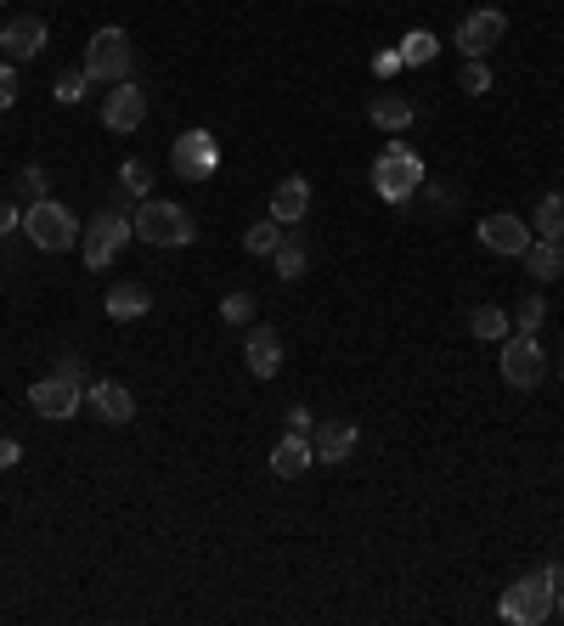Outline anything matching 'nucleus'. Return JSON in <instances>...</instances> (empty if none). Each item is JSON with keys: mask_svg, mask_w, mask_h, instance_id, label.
Instances as JSON below:
<instances>
[{"mask_svg": "<svg viewBox=\"0 0 564 626\" xmlns=\"http://www.w3.org/2000/svg\"><path fill=\"white\" fill-rule=\"evenodd\" d=\"M418 186H424V159L401 136H390L384 152L373 159V192H379L384 204H407Z\"/></svg>", "mask_w": 564, "mask_h": 626, "instance_id": "f257e3e1", "label": "nucleus"}, {"mask_svg": "<svg viewBox=\"0 0 564 626\" xmlns=\"http://www.w3.org/2000/svg\"><path fill=\"white\" fill-rule=\"evenodd\" d=\"M311 446H316V463H345L356 452V423L350 418H322L311 429Z\"/></svg>", "mask_w": 564, "mask_h": 626, "instance_id": "2eb2a0df", "label": "nucleus"}, {"mask_svg": "<svg viewBox=\"0 0 564 626\" xmlns=\"http://www.w3.org/2000/svg\"><path fill=\"white\" fill-rule=\"evenodd\" d=\"M86 407H91L102 423H131V418H136V396H131L125 384H113V378L86 384Z\"/></svg>", "mask_w": 564, "mask_h": 626, "instance_id": "ddd939ff", "label": "nucleus"}, {"mask_svg": "<svg viewBox=\"0 0 564 626\" xmlns=\"http://www.w3.org/2000/svg\"><path fill=\"white\" fill-rule=\"evenodd\" d=\"M0 52H7L12 62H34L40 52H46V18H12L7 29H0Z\"/></svg>", "mask_w": 564, "mask_h": 626, "instance_id": "4468645a", "label": "nucleus"}, {"mask_svg": "<svg viewBox=\"0 0 564 626\" xmlns=\"http://www.w3.org/2000/svg\"><path fill=\"white\" fill-rule=\"evenodd\" d=\"M142 119H147V91L119 80V91H108V102H102V125L113 136H131V130H142Z\"/></svg>", "mask_w": 564, "mask_h": 626, "instance_id": "9b49d317", "label": "nucleus"}, {"mask_svg": "<svg viewBox=\"0 0 564 626\" xmlns=\"http://www.w3.org/2000/svg\"><path fill=\"white\" fill-rule=\"evenodd\" d=\"M271 265H277V277H282V283L305 277V265H311V243H305V231H282V243H277Z\"/></svg>", "mask_w": 564, "mask_h": 626, "instance_id": "412c9836", "label": "nucleus"}, {"mask_svg": "<svg viewBox=\"0 0 564 626\" xmlns=\"http://www.w3.org/2000/svg\"><path fill=\"white\" fill-rule=\"evenodd\" d=\"M469 333L474 339H508V310L503 305H474L469 310Z\"/></svg>", "mask_w": 564, "mask_h": 626, "instance_id": "b1692460", "label": "nucleus"}, {"mask_svg": "<svg viewBox=\"0 0 564 626\" xmlns=\"http://www.w3.org/2000/svg\"><path fill=\"white\" fill-rule=\"evenodd\" d=\"M29 407H34L40 418H74L79 407H86V384L68 378V373H52V378H40V384L29 389Z\"/></svg>", "mask_w": 564, "mask_h": 626, "instance_id": "6e6552de", "label": "nucleus"}, {"mask_svg": "<svg viewBox=\"0 0 564 626\" xmlns=\"http://www.w3.org/2000/svg\"><path fill=\"white\" fill-rule=\"evenodd\" d=\"M23 231H29V243L40 249V254H63V249H74L79 243V226L74 220V209L68 204H57V198H40V204H29L23 209Z\"/></svg>", "mask_w": 564, "mask_h": 626, "instance_id": "f03ea898", "label": "nucleus"}, {"mask_svg": "<svg viewBox=\"0 0 564 626\" xmlns=\"http://www.w3.org/2000/svg\"><path fill=\"white\" fill-rule=\"evenodd\" d=\"M131 62H136V46H131V34L108 23L91 34V46H86V73H91V86H119V80H131Z\"/></svg>", "mask_w": 564, "mask_h": 626, "instance_id": "20e7f679", "label": "nucleus"}, {"mask_svg": "<svg viewBox=\"0 0 564 626\" xmlns=\"http://www.w3.org/2000/svg\"><path fill=\"white\" fill-rule=\"evenodd\" d=\"M18 102V73H12V62L7 68H0V113H7Z\"/></svg>", "mask_w": 564, "mask_h": 626, "instance_id": "72a5a7b5", "label": "nucleus"}, {"mask_svg": "<svg viewBox=\"0 0 564 626\" xmlns=\"http://www.w3.org/2000/svg\"><path fill=\"white\" fill-rule=\"evenodd\" d=\"M553 615L564 621V587H559V593H553Z\"/></svg>", "mask_w": 564, "mask_h": 626, "instance_id": "ea45409f", "label": "nucleus"}, {"mask_svg": "<svg viewBox=\"0 0 564 626\" xmlns=\"http://www.w3.org/2000/svg\"><path fill=\"white\" fill-rule=\"evenodd\" d=\"M215 164H221V152H215V136H210V130H187V136H176V147H170V170H176L181 181H204Z\"/></svg>", "mask_w": 564, "mask_h": 626, "instance_id": "1a4fd4ad", "label": "nucleus"}, {"mask_svg": "<svg viewBox=\"0 0 564 626\" xmlns=\"http://www.w3.org/2000/svg\"><path fill=\"white\" fill-rule=\"evenodd\" d=\"M18 226H23V209H18L12 198H0V238H12Z\"/></svg>", "mask_w": 564, "mask_h": 626, "instance_id": "473e14b6", "label": "nucleus"}, {"mask_svg": "<svg viewBox=\"0 0 564 626\" xmlns=\"http://www.w3.org/2000/svg\"><path fill=\"white\" fill-rule=\"evenodd\" d=\"M277 243H282V220H260V226H249V238H244L249 254H277Z\"/></svg>", "mask_w": 564, "mask_h": 626, "instance_id": "cd10ccee", "label": "nucleus"}, {"mask_svg": "<svg viewBox=\"0 0 564 626\" xmlns=\"http://www.w3.org/2000/svg\"><path fill=\"white\" fill-rule=\"evenodd\" d=\"M531 231H537V238H553V243H564V192H548V198L537 204V220H531Z\"/></svg>", "mask_w": 564, "mask_h": 626, "instance_id": "5701e85b", "label": "nucleus"}, {"mask_svg": "<svg viewBox=\"0 0 564 626\" xmlns=\"http://www.w3.org/2000/svg\"><path fill=\"white\" fill-rule=\"evenodd\" d=\"M221 317H226L232 328H249V317H255V294H244V288L226 294V299H221Z\"/></svg>", "mask_w": 564, "mask_h": 626, "instance_id": "7c9ffc66", "label": "nucleus"}, {"mask_svg": "<svg viewBox=\"0 0 564 626\" xmlns=\"http://www.w3.org/2000/svg\"><path fill=\"white\" fill-rule=\"evenodd\" d=\"M480 243H486L492 254L519 260V254L531 249V226L519 220V215H486V220H480Z\"/></svg>", "mask_w": 564, "mask_h": 626, "instance_id": "f8f14e48", "label": "nucleus"}, {"mask_svg": "<svg viewBox=\"0 0 564 626\" xmlns=\"http://www.w3.org/2000/svg\"><path fill=\"white\" fill-rule=\"evenodd\" d=\"M542 322H548V305L537 294H526L514 305V333H542Z\"/></svg>", "mask_w": 564, "mask_h": 626, "instance_id": "bb28decb", "label": "nucleus"}, {"mask_svg": "<svg viewBox=\"0 0 564 626\" xmlns=\"http://www.w3.org/2000/svg\"><path fill=\"white\" fill-rule=\"evenodd\" d=\"M147 310H153V294L142 283H113L108 288V317L113 322H142Z\"/></svg>", "mask_w": 564, "mask_h": 626, "instance_id": "aec40b11", "label": "nucleus"}, {"mask_svg": "<svg viewBox=\"0 0 564 626\" xmlns=\"http://www.w3.org/2000/svg\"><path fill=\"white\" fill-rule=\"evenodd\" d=\"M311 463H316V446H311V435L289 429V435L277 441V452H271V475H277V480H300Z\"/></svg>", "mask_w": 564, "mask_h": 626, "instance_id": "dca6fc26", "label": "nucleus"}, {"mask_svg": "<svg viewBox=\"0 0 564 626\" xmlns=\"http://www.w3.org/2000/svg\"><path fill=\"white\" fill-rule=\"evenodd\" d=\"M458 86H463L469 96H486V91H492V68H486V57H463Z\"/></svg>", "mask_w": 564, "mask_h": 626, "instance_id": "a878e982", "label": "nucleus"}, {"mask_svg": "<svg viewBox=\"0 0 564 626\" xmlns=\"http://www.w3.org/2000/svg\"><path fill=\"white\" fill-rule=\"evenodd\" d=\"M435 52H440V41H435V34L429 29H413V34H401V62H435Z\"/></svg>", "mask_w": 564, "mask_h": 626, "instance_id": "393cba45", "label": "nucleus"}, {"mask_svg": "<svg viewBox=\"0 0 564 626\" xmlns=\"http://www.w3.org/2000/svg\"><path fill=\"white\" fill-rule=\"evenodd\" d=\"M18 457H23V446H18V441H7V435H0V468H18Z\"/></svg>", "mask_w": 564, "mask_h": 626, "instance_id": "c9c22d12", "label": "nucleus"}, {"mask_svg": "<svg viewBox=\"0 0 564 626\" xmlns=\"http://www.w3.org/2000/svg\"><path fill=\"white\" fill-rule=\"evenodd\" d=\"M559 367H564V356H559Z\"/></svg>", "mask_w": 564, "mask_h": 626, "instance_id": "a19ab883", "label": "nucleus"}, {"mask_svg": "<svg viewBox=\"0 0 564 626\" xmlns=\"http://www.w3.org/2000/svg\"><path fill=\"white\" fill-rule=\"evenodd\" d=\"M86 86H91V73H86V68H74V73H63V80L52 86V96H57L63 107H74V102H86Z\"/></svg>", "mask_w": 564, "mask_h": 626, "instance_id": "c756f323", "label": "nucleus"}, {"mask_svg": "<svg viewBox=\"0 0 564 626\" xmlns=\"http://www.w3.org/2000/svg\"><path fill=\"white\" fill-rule=\"evenodd\" d=\"M395 68H401V52H384V57H379V73H384V80H390Z\"/></svg>", "mask_w": 564, "mask_h": 626, "instance_id": "4c0bfd02", "label": "nucleus"}, {"mask_svg": "<svg viewBox=\"0 0 564 626\" xmlns=\"http://www.w3.org/2000/svg\"><path fill=\"white\" fill-rule=\"evenodd\" d=\"M542 576H548V587H553V593H559V587H564V565H548Z\"/></svg>", "mask_w": 564, "mask_h": 626, "instance_id": "58836bf2", "label": "nucleus"}, {"mask_svg": "<svg viewBox=\"0 0 564 626\" xmlns=\"http://www.w3.org/2000/svg\"><path fill=\"white\" fill-rule=\"evenodd\" d=\"M244 362H249L255 378H271V373L282 367V333H277V328H249V339H244Z\"/></svg>", "mask_w": 564, "mask_h": 626, "instance_id": "f3484780", "label": "nucleus"}, {"mask_svg": "<svg viewBox=\"0 0 564 626\" xmlns=\"http://www.w3.org/2000/svg\"><path fill=\"white\" fill-rule=\"evenodd\" d=\"M503 384H514V389H537L542 378H548V350L537 344V333H508L503 339Z\"/></svg>", "mask_w": 564, "mask_h": 626, "instance_id": "0eeeda50", "label": "nucleus"}, {"mask_svg": "<svg viewBox=\"0 0 564 626\" xmlns=\"http://www.w3.org/2000/svg\"><path fill=\"white\" fill-rule=\"evenodd\" d=\"M526 260V271L537 283H553V277H564V243H553V238H531V249L519 254Z\"/></svg>", "mask_w": 564, "mask_h": 626, "instance_id": "4be33fe9", "label": "nucleus"}, {"mask_svg": "<svg viewBox=\"0 0 564 626\" xmlns=\"http://www.w3.org/2000/svg\"><path fill=\"white\" fill-rule=\"evenodd\" d=\"M368 119H373L379 130H390V136H401V130H407V125L418 119V107H413L407 96H401V91H379V96L368 102Z\"/></svg>", "mask_w": 564, "mask_h": 626, "instance_id": "a211bd4d", "label": "nucleus"}, {"mask_svg": "<svg viewBox=\"0 0 564 626\" xmlns=\"http://www.w3.org/2000/svg\"><path fill=\"white\" fill-rule=\"evenodd\" d=\"M305 209H311V181L305 175H289L277 192H271V220H282V226H300L305 220Z\"/></svg>", "mask_w": 564, "mask_h": 626, "instance_id": "6ab92c4d", "label": "nucleus"}, {"mask_svg": "<svg viewBox=\"0 0 564 626\" xmlns=\"http://www.w3.org/2000/svg\"><path fill=\"white\" fill-rule=\"evenodd\" d=\"M119 186H125V192H136V198H147V186H153V170H147L142 159H125V164H119Z\"/></svg>", "mask_w": 564, "mask_h": 626, "instance_id": "2f4dec72", "label": "nucleus"}, {"mask_svg": "<svg viewBox=\"0 0 564 626\" xmlns=\"http://www.w3.org/2000/svg\"><path fill=\"white\" fill-rule=\"evenodd\" d=\"M131 220H136V238H147V243H158V249H187V243L198 238L192 215H187L181 204H170V198H142V209H136Z\"/></svg>", "mask_w": 564, "mask_h": 626, "instance_id": "7ed1b4c3", "label": "nucleus"}, {"mask_svg": "<svg viewBox=\"0 0 564 626\" xmlns=\"http://www.w3.org/2000/svg\"><path fill=\"white\" fill-rule=\"evenodd\" d=\"M503 34H508V12L480 7L458 23V46H463V57H486L492 46H503Z\"/></svg>", "mask_w": 564, "mask_h": 626, "instance_id": "9d476101", "label": "nucleus"}, {"mask_svg": "<svg viewBox=\"0 0 564 626\" xmlns=\"http://www.w3.org/2000/svg\"><path fill=\"white\" fill-rule=\"evenodd\" d=\"M131 238H136V220H131L125 209H113V204L97 209V220L79 231V243H86V265H91V271H108Z\"/></svg>", "mask_w": 564, "mask_h": 626, "instance_id": "39448f33", "label": "nucleus"}, {"mask_svg": "<svg viewBox=\"0 0 564 626\" xmlns=\"http://www.w3.org/2000/svg\"><path fill=\"white\" fill-rule=\"evenodd\" d=\"M12 192H18L23 204H40V198H46V170H40V164H23L18 181H12Z\"/></svg>", "mask_w": 564, "mask_h": 626, "instance_id": "c85d7f7f", "label": "nucleus"}, {"mask_svg": "<svg viewBox=\"0 0 564 626\" xmlns=\"http://www.w3.org/2000/svg\"><path fill=\"white\" fill-rule=\"evenodd\" d=\"M497 615H503V621H514V626H542V621L553 615V587H548V576H542V570L519 576V581L508 587V593H503Z\"/></svg>", "mask_w": 564, "mask_h": 626, "instance_id": "423d86ee", "label": "nucleus"}, {"mask_svg": "<svg viewBox=\"0 0 564 626\" xmlns=\"http://www.w3.org/2000/svg\"><path fill=\"white\" fill-rule=\"evenodd\" d=\"M289 429H300V435H311V429H316V423H311V407H289Z\"/></svg>", "mask_w": 564, "mask_h": 626, "instance_id": "f704fd0d", "label": "nucleus"}, {"mask_svg": "<svg viewBox=\"0 0 564 626\" xmlns=\"http://www.w3.org/2000/svg\"><path fill=\"white\" fill-rule=\"evenodd\" d=\"M57 373H68V378L86 384V362H79V356H57Z\"/></svg>", "mask_w": 564, "mask_h": 626, "instance_id": "e433bc0d", "label": "nucleus"}]
</instances>
